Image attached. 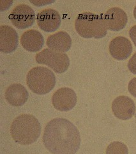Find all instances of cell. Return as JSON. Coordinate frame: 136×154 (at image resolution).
<instances>
[{
	"instance_id": "1",
	"label": "cell",
	"mask_w": 136,
	"mask_h": 154,
	"mask_svg": "<svg viewBox=\"0 0 136 154\" xmlns=\"http://www.w3.org/2000/svg\"><path fill=\"white\" fill-rule=\"evenodd\" d=\"M43 143L52 154H75L80 147V134L68 119L55 118L46 125Z\"/></svg>"
},
{
	"instance_id": "2",
	"label": "cell",
	"mask_w": 136,
	"mask_h": 154,
	"mask_svg": "<svg viewBox=\"0 0 136 154\" xmlns=\"http://www.w3.org/2000/svg\"><path fill=\"white\" fill-rule=\"evenodd\" d=\"M12 137L17 143L29 145L37 141L41 134V125L33 115L19 116L12 123Z\"/></svg>"
},
{
	"instance_id": "3",
	"label": "cell",
	"mask_w": 136,
	"mask_h": 154,
	"mask_svg": "<svg viewBox=\"0 0 136 154\" xmlns=\"http://www.w3.org/2000/svg\"><path fill=\"white\" fill-rule=\"evenodd\" d=\"M77 32L84 38H101L108 32L103 15L91 12H83L77 16L75 21Z\"/></svg>"
},
{
	"instance_id": "4",
	"label": "cell",
	"mask_w": 136,
	"mask_h": 154,
	"mask_svg": "<svg viewBox=\"0 0 136 154\" xmlns=\"http://www.w3.org/2000/svg\"><path fill=\"white\" fill-rule=\"evenodd\" d=\"M28 88L37 94H47L54 89L56 85V76L53 72L46 67H33L26 76Z\"/></svg>"
},
{
	"instance_id": "5",
	"label": "cell",
	"mask_w": 136,
	"mask_h": 154,
	"mask_svg": "<svg viewBox=\"0 0 136 154\" xmlns=\"http://www.w3.org/2000/svg\"><path fill=\"white\" fill-rule=\"evenodd\" d=\"M35 60L38 64L46 65L56 73L60 74L66 72L70 66V59L66 54L47 48L38 53Z\"/></svg>"
},
{
	"instance_id": "6",
	"label": "cell",
	"mask_w": 136,
	"mask_h": 154,
	"mask_svg": "<svg viewBox=\"0 0 136 154\" xmlns=\"http://www.w3.org/2000/svg\"><path fill=\"white\" fill-rule=\"evenodd\" d=\"M13 25L19 29L31 26L35 21V12L30 6L21 4L14 8L9 16Z\"/></svg>"
},
{
	"instance_id": "7",
	"label": "cell",
	"mask_w": 136,
	"mask_h": 154,
	"mask_svg": "<svg viewBox=\"0 0 136 154\" xmlns=\"http://www.w3.org/2000/svg\"><path fill=\"white\" fill-rule=\"evenodd\" d=\"M77 95L74 90L68 88L58 89L52 97V103L55 108L60 111H69L77 103Z\"/></svg>"
},
{
	"instance_id": "8",
	"label": "cell",
	"mask_w": 136,
	"mask_h": 154,
	"mask_svg": "<svg viewBox=\"0 0 136 154\" xmlns=\"http://www.w3.org/2000/svg\"><path fill=\"white\" fill-rule=\"evenodd\" d=\"M37 25L42 30L53 32L61 25V19L59 12L55 9L47 8L37 14Z\"/></svg>"
},
{
	"instance_id": "9",
	"label": "cell",
	"mask_w": 136,
	"mask_h": 154,
	"mask_svg": "<svg viewBox=\"0 0 136 154\" xmlns=\"http://www.w3.org/2000/svg\"><path fill=\"white\" fill-rule=\"evenodd\" d=\"M103 17L108 30L118 32L123 29L128 21L127 14L119 7H113L107 11Z\"/></svg>"
},
{
	"instance_id": "10",
	"label": "cell",
	"mask_w": 136,
	"mask_h": 154,
	"mask_svg": "<svg viewBox=\"0 0 136 154\" xmlns=\"http://www.w3.org/2000/svg\"><path fill=\"white\" fill-rule=\"evenodd\" d=\"M112 110L116 118L127 120L134 116L135 112V105L134 101L128 96H120L113 101Z\"/></svg>"
},
{
	"instance_id": "11",
	"label": "cell",
	"mask_w": 136,
	"mask_h": 154,
	"mask_svg": "<svg viewBox=\"0 0 136 154\" xmlns=\"http://www.w3.org/2000/svg\"><path fill=\"white\" fill-rule=\"evenodd\" d=\"M110 54L118 60L127 59L132 54V45L127 38L116 37L111 41L109 47Z\"/></svg>"
},
{
	"instance_id": "12",
	"label": "cell",
	"mask_w": 136,
	"mask_h": 154,
	"mask_svg": "<svg viewBox=\"0 0 136 154\" xmlns=\"http://www.w3.org/2000/svg\"><path fill=\"white\" fill-rule=\"evenodd\" d=\"M19 36L12 27L8 25L0 26V51L10 54L15 51L18 46Z\"/></svg>"
},
{
	"instance_id": "13",
	"label": "cell",
	"mask_w": 136,
	"mask_h": 154,
	"mask_svg": "<svg viewBox=\"0 0 136 154\" xmlns=\"http://www.w3.org/2000/svg\"><path fill=\"white\" fill-rule=\"evenodd\" d=\"M47 45L49 49L65 54L70 49L72 39L69 33L60 31L48 37Z\"/></svg>"
},
{
	"instance_id": "14",
	"label": "cell",
	"mask_w": 136,
	"mask_h": 154,
	"mask_svg": "<svg viewBox=\"0 0 136 154\" xmlns=\"http://www.w3.org/2000/svg\"><path fill=\"white\" fill-rule=\"evenodd\" d=\"M29 97V93L24 86L20 84L10 85L5 92L7 102L14 107H20L25 103Z\"/></svg>"
},
{
	"instance_id": "15",
	"label": "cell",
	"mask_w": 136,
	"mask_h": 154,
	"mask_svg": "<svg viewBox=\"0 0 136 154\" xmlns=\"http://www.w3.org/2000/svg\"><path fill=\"white\" fill-rule=\"evenodd\" d=\"M21 44L26 50L30 52L40 51L44 44L42 33L36 30L26 31L21 37Z\"/></svg>"
},
{
	"instance_id": "16",
	"label": "cell",
	"mask_w": 136,
	"mask_h": 154,
	"mask_svg": "<svg viewBox=\"0 0 136 154\" xmlns=\"http://www.w3.org/2000/svg\"><path fill=\"white\" fill-rule=\"evenodd\" d=\"M127 146L123 143L114 141L109 144L106 149V154H128Z\"/></svg>"
},
{
	"instance_id": "17",
	"label": "cell",
	"mask_w": 136,
	"mask_h": 154,
	"mask_svg": "<svg viewBox=\"0 0 136 154\" xmlns=\"http://www.w3.org/2000/svg\"><path fill=\"white\" fill-rule=\"evenodd\" d=\"M128 68L131 73L136 75V53H135L129 60Z\"/></svg>"
},
{
	"instance_id": "18",
	"label": "cell",
	"mask_w": 136,
	"mask_h": 154,
	"mask_svg": "<svg viewBox=\"0 0 136 154\" xmlns=\"http://www.w3.org/2000/svg\"><path fill=\"white\" fill-rule=\"evenodd\" d=\"M128 89L129 93L136 98V78H134L130 81Z\"/></svg>"
},
{
	"instance_id": "19",
	"label": "cell",
	"mask_w": 136,
	"mask_h": 154,
	"mask_svg": "<svg viewBox=\"0 0 136 154\" xmlns=\"http://www.w3.org/2000/svg\"><path fill=\"white\" fill-rule=\"evenodd\" d=\"M129 36L136 46V25L132 26L129 30Z\"/></svg>"
},
{
	"instance_id": "20",
	"label": "cell",
	"mask_w": 136,
	"mask_h": 154,
	"mask_svg": "<svg viewBox=\"0 0 136 154\" xmlns=\"http://www.w3.org/2000/svg\"><path fill=\"white\" fill-rule=\"evenodd\" d=\"M30 2L32 3L33 4L35 5V6H43L44 5L46 4H49V3H51L52 2H51V1H43V0H41V1H35V2H33V1H31L30 0Z\"/></svg>"
},
{
	"instance_id": "21",
	"label": "cell",
	"mask_w": 136,
	"mask_h": 154,
	"mask_svg": "<svg viewBox=\"0 0 136 154\" xmlns=\"http://www.w3.org/2000/svg\"><path fill=\"white\" fill-rule=\"evenodd\" d=\"M134 16L135 19H136V6H135V8H134Z\"/></svg>"
}]
</instances>
